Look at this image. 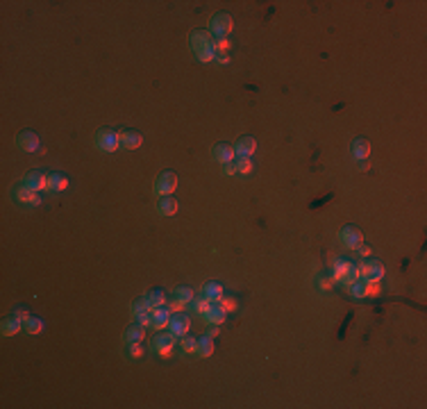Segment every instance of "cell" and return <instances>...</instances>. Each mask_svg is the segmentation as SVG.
Masks as SVG:
<instances>
[{"instance_id":"cell-1","label":"cell","mask_w":427,"mask_h":409,"mask_svg":"<svg viewBox=\"0 0 427 409\" xmlns=\"http://www.w3.org/2000/svg\"><path fill=\"white\" fill-rule=\"evenodd\" d=\"M191 50L200 62H211L216 57V48H214V39L209 30H196L191 34Z\"/></svg>"},{"instance_id":"cell-2","label":"cell","mask_w":427,"mask_h":409,"mask_svg":"<svg viewBox=\"0 0 427 409\" xmlns=\"http://www.w3.org/2000/svg\"><path fill=\"white\" fill-rule=\"evenodd\" d=\"M234 23H232L230 14H214L209 21V34H214L216 39H225L232 32Z\"/></svg>"},{"instance_id":"cell-3","label":"cell","mask_w":427,"mask_h":409,"mask_svg":"<svg viewBox=\"0 0 427 409\" xmlns=\"http://www.w3.org/2000/svg\"><path fill=\"white\" fill-rule=\"evenodd\" d=\"M177 189V175L173 170H162L155 180V193L157 196H171Z\"/></svg>"},{"instance_id":"cell-4","label":"cell","mask_w":427,"mask_h":409,"mask_svg":"<svg viewBox=\"0 0 427 409\" xmlns=\"http://www.w3.org/2000/svg\"><path fill=\"white\" fill-rule=\"evenodd\" d=\"M359 271H361V280L366 282H380L382 277H384V266H382V261L377 259H366L359 264Z\"/></svg>"},{"instance_id":"cell-5","label":"cell","mask_w":427,"mask_h":409,"mask_svg":"<svg viewBox=\"0 0 427 409\" xmlns=\"http://www.w3.org/2000/svg\"><path fill=\"white\" fill-rule=\"evenodd\" d=\"M96 143H98V148L105 150V153H114L120 145V136H118V132H114V130H100L98 136H96Z\"/></svg>"},{"instance_id":"cell-6","label":"cell","mask_w":427,"mask_h":409,"mask_svg":"<svg viewBox=\"0 0 427 409\" xmlns=\"http://www.w3.org/2000/svg\"><path fill=\"white\" fill-rule=\"evenodd\" d=\"M12 193H14V198H16L18 202H27V205H32V207L41 205L39 191H35V189H30L27 184H16V187L12 189Z\"/></svg>"},{"instance_id":"cell-7","label":"cell","mask_w":427,"mask_h":409,"mask_svg":"<svg viewBox=\"0 0 427 409\" xmlns=\"http://www.w3.org/2000/svg\"><path fill=\"white\" fill-rule=\"evenodd\" d=\"M339 239H341V243L346 248H350V250H357V248L363 243V235L357 230V227H352V225L343 227V230L339 232Z\"/></svg>"},{"instance_id":"cell-8","label":"cell","mask_w":427,"mask_h":409,"mask_svg":"<svg viewBox=\"0 0 427 409\" xmlns=\"http://www.w3.org/2000/svg\"><path fill=\"white\" fill-rule=\"evenodd\" d=\"M168 328H171V334H175L177 337H184V334L189 332V328H191V318H189L187 314H182V311H177V314L171 316V323H168Z\"/></svg>"},{"instance_id":"cell-9","label":"cell","mask_w":427,"mask_h":409,"mask_svg":"<svg viewBox=\"0 0 427 409\" xmlns=\"http://www.w3.org/2000/svg\"><path fill=\"white\" fill-rule=\"evenodd\" d=\"M171 316H173V311L168 309V307H157V309H152L150 311V328L164 330L171 323Z\"/></svg>"},{"instance_id":"cell-10","label":"cell","mask_w":427,"mask_h":409,"mask_svg":"<svg viewBox=\"0 0 427 409\" xmlns=\"http://www.w3.org/2000/svg\"><path fill=\"white\" fill-rule=\"evenodd\" d=\"M211 157L216 159L218 164L234 162V157H236L234 145H230V143H216V145H214V150H211Z\"/></svg>"},{"instance_id":"cell-11","label":"cell","mask_w":427,"mask_h":409,"mask_svg":"<svg viewBox=\"0 0 427 409\" xmlns=\"http://www.w3.org/2000/svg\"><path fill=\"white\" fill-rule=\"evenodd\" d=\"M16 145L23 153H35V150H39V136L32 130H25L16 136Z\"/></svg>"},{"instance_id":"cell-12","label":"cell","mask_w":427,"mask_h":409,"mask_svg":"<svg viewBox=\"0 0 427 409\" xmlns=\"http://www.w3.org/2000/svg\"><path fill=\"white\" fill-rule=\"evenodd\" d=\"M173 345H175V334H171V332H162V334H157V337L152 339V350L155 353H162V355H168L173 350Z\"/></svg>"},{"instance_id":"cell-13","label":"cell","mask_w":427,"mask_h":409,"mask_svg":"<svg viewBox=\"0 0 427 409\" xmlns=\"http://www.w3.org/2000/svg\"><path fill=\"white\" fill-rule=\"evenodd\" d=\"M255 150H257V141L252 139V136H241V139L236 141V145H234L236 157H252Z\"/></svg>"},{"instance_id":"cell-14","label":"cell","mask_w":427,"mask_h":409,"mask_svg":"<svg viewBox=\"0 0 427 409\" xmlns=\"http://www.w3.org/2000/svg\"><path fill=\"white\" fill-rule=\"evenodd\" d=\"M23 184H27V187L35 189V191H43V189H48V175L39 173V170H32V173H27L25 178H23Z\"/></svg>"},{"instance_id":"cell-15","label":"cell","mask_w":427,"mask_h":409,"mask_svg":"<svg viewBox=\"0 0 427 409\" xmlns=\"http://www.w3.org/2000/svg\"><path fill=\"white\" fill-rule=\"evenodd\" d=\"M118 136H120L123 148H128V150H134V148H139V145L143 143V136L139 132H134V130H123Z\"/></svg>"},{"instance_id":"cell-16","label":"cell","mask_w":427,"mask_h":409,"mask_svg":"<svg viewBox=\"0 0 427 409\" xmlns=\"http://www.w3.org/2000/svg\"><path fill=\"white\" fill-rule=\"evenodd\" d=\"M202 316H205V320H207V323H211V325H221L223 320L227 318V311L223 309L221 305H216V303H214V305H211L209 309H207Z\"/></svg>"},{"instance_id":"cell-17","label":"cell","mask_w":427,"mask_h":409,"mask_svg":"<svg viewBox=\"0 0 427 409\" xmlns=\"http://www.w3.org/2000/svg\"><path fill=\"white\" fill-rule=\"evenodd\" d=\"M21 328H23V320L21 318H16V316H7V318L3 320V325H0V330H3V334L5 337H12V334H16V332H21Z\"/></svg>"},{"instance_id":"cell-18","label":"cell","mask_w":427,"mask_h":409,"mask_svg":"<svg viewBox=\"0 0 427 409\" xmlns=\"http://www.w3.org/2000/svg\"><path fill=\"white\" fill-rule=\"evenodd\" d=\"M368 155H371V143H368L366 139H355L352 141V157L357 159H368Z\"/></svg>"},{"instance_id":"cell-19","label":"cell","mask_w":427,"mask_h":409,"mask_svg":"<svg viewBox=\"0 0 427 409\" xmlns=\"http://www.w3.org/2000/svg\"><path fill=\"white\" fill-rule=\"evenodd\" d=\"M157 212L162 216H173V214H177V200L171 196H162V200L157 205Z\"/></svg>"},{"instance_id":"cell-20","label":"cell","mask_w":427,"mask_h":409,"mask_svg":"<svg viewBox=\"0 0 427 409\" xmlns=\"http://www.w3.org/2000/svg\"><path fill=\"white\" fill-rule=\"evenodd\" d=\"M69 187V178L62 173H50L48 175V189L50 191H64Z\"/></svg>"},{"instance_id":"cell-21","label":"cell","mask_w":427,"mask_h":409,"mask_svg":"<svg viewBox=\"0 0 427 409\" xmlns=\"http://www.w3.org/2000/svg\"><path fill=\"white\" fill-rule=\"evenodd\" d=\"M214 350H216V345H214V339L209 337V334H205V337H200V339H198V348H196V353L200 355V357H211V355H214Z\"/></svg>"},{"instance_id":"cell-22","label":"cell","mask_w":427,"mask_h":409,"mask_svg":"<svg viewBox=\"0 0 427 409\" xmlns=\"http://www.w3.org/2000/svg\"><path fill=\"white\" fill-rule=\"evenodd\" d=\"M145 303H148L150 311H152V309H157V307L166 305V296H164L162 289H152L150 294H145Z\"/></svg>"},{"instance_id":"cell-23","label":"cell","mask_w":427,"mask_h":409,"mask_svg":"<svg viewBox=\"0 0 427 409\" xmlns=\"http://www.w3.org/2000/svg\"><path fill=\"white\" fill-rule=\"evenodd\" d=\"M202 296H207L211 303H218V300L223 298V286L218 284V282H207V284L202 286Z\"/></svg>"},{"instance_id":"cell-24","label":"cell","mask_w":427,"mask_h":409,"mask_svg":"<svg viewBox=\"0 0 427 409\" xmlns=\"http://www.w3.org/2000/svg\"><path fill=\"white\" fill-rule=\"evenodd\" d=\"M350 266H352V261L350 259H346V257H341V259H337L334 261V266H332V277H334V282L339 280V277H343L348 271H350Z\"/></svg>"},{"instance_id":"cell-25","label":"cell","mask_w":427,"mask_h":409,"mask_svg":"<svg viewBox=\"0 0 427 409\" xmlns=\"http://www.w3.org/2000/svg\"><path fill=\"white\" fill-rule=\"evenodd\" d=\"M211 305H214L211 300L207 298V296H202V294H200V296H196V298L191 300V307H193V311H196V314H205V311L209 309Z\"/></svg>"},{"instance_id":"cell-26","label":"cell","mask_w":427,"mask_h":409,"mask_svg":"<svg viewBox=\"0 0 427 409\" xmlns=\"http://www.w3.org/2000/svg\"><path fill=\"white\" fill-rule=\"evenodd\" d=\"M143 337H145V328L139 323L128 328V332H125V341H128V343H132V341H143Z\"/></svg>"},{"instance_id":"cell-27","label":"cell","mask_w":427,"mask_h":409,"mask_svg":"<svg viewBox=\"0 0 427 409\" xmlns=\"http://www.w3.org/2000/svg\"><path fill=\"white\" fill-rule=\"evenodd\" d=\"M175 298L182 300L184 305H189L193 298H196V294H193L191 286H184V284H182V286H177V289H175Z\"/></svg>"},{"instance_id":"cell-28","label":"cell","mask_w":427,"mask_h":409,"mask_svg":"<svg viewBox=\"0 0 427 409\" xmlns=\"http://www.w3.org/2000/svg\"><path fill=\"white\" fill-rule=\"evenodd\" d=\"M234 164H236V173H241V175H250L252 168H255V164H252V157H239Z\"/></svg>"},{"instance_id":"cell-29","label":"cell","mask_w":427,"mask_h":409,"mask_svg":"<svg viewBox=\"0 0 427 409\" xmlns=\"http://www.w3.org/2000/svg\"><path fill=\"white\" fill-rule=\"evenodd\" d=\"M25 330L30 334H41L43 332V320L37 318V316H30V318L25 320Z\"/></svg>"},{"instance_id":"cell-30","label":"cell","mask_w":427,"mask_h":409,"mask_svg":"<svg viewBox=\"0 0 427 409\" xmlns=\"http://www.w3.org/2000/svg\"><path fill=\"white\" fill-rule=\"evenodd\" d=\"M380 294H382L380 282H366L363 280V296H366V298H373V296H380Z\"/></svg>"},{"instance_id":"cell-31","label":"cell","mask_w":427,"mask_h":409,"mask_svg":"<svg viewBox=\"0 0 427 409\" xmlns=\"http://www.w3.org/2000/svg\"><path fill=\"white\" fill-rule=\"evenodd\" d=\"M196 348H198V339L184 334V337H182V350H184V353H196Z\"/></svg>"},{"instance_id":"cell-32","label":"cell","mask_w":427,"mask_h":409,"mask_svg":"<svg viewBox=\"0 0 427 409\" xmlns=\"http://www.w3.org/2000/svg\"><path fill=\"white\" fill-rule=\"evenodd\" d=\"M143 345H141V341H132V343H130V350H128V355L132 359H141L143 357Z\"/></svg>"},{"instance_id":"cell-33","label":"cell","mask_w":427,"mask_h":409,"mask_svg":"<svg viewBox=\"0 0 427 409\" xmlns=\"http://www.w3.org/2000/svg\"><path fill=\"white\" fill-rule=\"evenodd\" d=\"M143 311H150V307H148V303H145V298L134 300V303H132V314L139 316V314H143Z\"/></svg>"},{"instance_id":"cell-34","label":"cell","mask_w":427,"mask_h":409,"mask_svg":"<svg viewBox=\"0 0 427 409\" xmlns=\"http://www.w3.org/2000/svg\"><path fill=\"white\" fill-rule=\"evenodd\" d=\"M348 289H350V294L355 296V298H366V296H363V280H357L355 284H350Z\"/></svg>"},{"instance_id":"cell-35","label":"cell","mask_w":427,"mask_h":409,"mask_svg":"<svg viewBox=\"0 0 427 409\" xmlns=\"http://www.w3.org/2000/svg\"><path fill=\"white\" fill-rule=\"evenodd\" d=\"M318 286H320V289H325V291H329L334 286V277L332 275H320L318 277Z\"/></svg>"},{"instance_id":"cell-36","label":"cell","mask_w":427,"mask_h":409,"mask_svg":"<svg viewBox=\"0 0 427 409\" xmlns=\"http://www.w3.org/2000/svg\"><path fill=\"white\" fill-rule=\"evenodd\" d=\"M218 305H221L225 311H234V309H236V300H234V298H225V296H223V298L218 300Z\"/></svg>"},{"instance_id":"cell-37","label":"cell","mask_w":427,"mask_h":409,"mask_svg":"<svg viewBox=\"0 0 427 409\" xmlns=\"http://www.w3.org/2000/svg\"><path fill=\"white\" fill-rule=\"evenodd\" d=\"M134 318H137V323H139V325H143V328H148V325H150V311H143V314L134 316Z\"/></svg>"},{"instance_id":"cell-38","label":"cell","mask_w":427,"mask_h":409,"mask_svg":"<svg viewBox=\"0 0 427 409\" xmlns=\"http://www.w3.org/2000/svg\"><path fill=\"white\" fill-rule=\"evenodd\" d=\"M168 309H171L173 314H177V311H182V309H184V303H182V300H177V298H173V303L168 305Z\"/></svg>"},{"instance_id":"cell-39","label":"cell","mask_w":427,"mask_h":409,"mask_svg":"<svg viewBox=\"0 0 427 409\" xmlns=\"http://www.w3.org/2000/svg\"><path fill=\"white\" fill-rule=\"evenodd\" d=\"M223 173H225V175H234V173H236V164H234V162L223 164Z\"/></svg>"},{"instance_id":"cell-40","label":"cell","mask_w":427,"mask_h":409,"mask_svg":"<svg viewBox=\"0 0 427 409\" xmlns=\"http://www.w3.org/2000/svg\"><path fill=\"white\" fill-rule=\"evenodd\" d=\"M14 316H16V318H21L23 323H25V320L30 318V314H27V309H16V311H14Z\"/></svg>"},{"instance_id":"cell-41","label":"cell","mask_w":427,"mask_h":409,"mask_svg":"<svg viewBox=\"0 0 427 409\" xmlns=\"http://www.w3.org/2000/svg\"><path fill=\"white\" fill-rule=\"evenodd\" d=\"M357 252H359V257H368V255H371V248L363 246V243H361V246L357 248Z\"/></svg>"},{"instance_id":"cell-42","label":"cell","mask_w":427,"mask_h":409,"mask_svg":"<svg viewBox=\"0 0 427 409\" xmlns=\"http://www.w3.org/2000/svg\"><path fill=\"white\" fill-rule=\"evenodd\" d=\"M214 60H218L221 64H227V62H230V57H227V52H216V57H214Z\"/></svg>"},{"instance_id":"cell-43","label":"cell","mask_w":427,"mask_h":409,"mask_svg":"<svg viewBox=\"0 0 427 409\" xmlns=\"http://www.w3.org/2000/svg\"><path fill=\"white\" fill-rule=\"evenodd\" d=\"M357 164H359V170H368V162H366V159H359Z\"/></svg>"},{"instance_id":"cell-44","label":"cell","mask_w":427,"mask_h":409,"mask_svg":"<svg viewBox=\"0 0 427 409\" xmlns=\"http://www.w3.org/2000/svg\"><path fill=\"white\" fill-rule=\"evenodd\" d=\"M207 334H209L211 339H216V337H218V328H211V330H209V332H207Z\"/></svg>"}]
</instances>
